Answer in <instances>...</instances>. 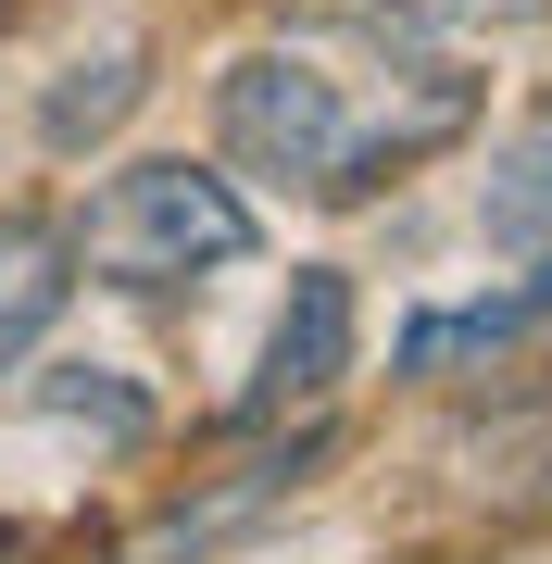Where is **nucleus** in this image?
<instances>
[{
    "instance_id": "obj_3",
    "label": "nucleus",
    "mask_w": 552,
    "mask_h": 564,
    "mask_svg": "<svg viewBox=\"0 0 552 564\" xmlns=\"http://www.w3.org/2000/svg\"><path fill=\"white\" fill-rule=\"evenodd\" d=\"M351 377V289L327 276V263H302L289 276V302H277V326H264V377H251V426L264 414H289V402H327V389Z\"/></svg>"
},
{
    "instance_id": "obj_8",
    "label": "nucleus",
    "mask_w": 552,
    "mask_h": 564,
    "mask_svg": "<svg viewBox=\"0 0 552 564\" xmlns=\"http://www.w3.org/2000/svg\"><path fill=\"white\" fill-rule=\"evenodd\" d=\"M502 302H515V314H528V326L552 314V251H540V276H515V289H502Z\"/></svg>"
},
{
    "instance_id": "obj_1",
    "label": "nucleus",
    "mask_w": 552,
    "mask_h": 564,
    "mask_svg": "<svg viewBox=\"0 0 552 564\" xmlns=\"http://www.w3.org/2000/svg\"><path fill=\"white\" fill-rule=\"evenodd\" d=\"M63 239L101 289H176V276H214V263L251 251V202L202 163H126V176L88 188V214Z\"/></svg>"
},
{
    "instance_id": "obj_9",
    "label": "nucleus",
    "mask_w": 552,
    "mask_h": 564,
    "mask_svg": "<svg viewBox=\"0 0 552 564\" xmlns=\"http://www.w3.org/2000/svg\"><path fill=\"white\" fill-rule=\"evenodd\" d=\"M0 552H13V527H0Z\"/></svg>"
},
{
    "instance_id": "obj_4",
    "label": "nucleus",
    "mask_w": 552,
    "mask_h": 564,
    "mask_svg": "<svg viewBox=\"0 0 552 564\" xmlns=\"http://www.w3.org/2000/svg\"><path fill=\"white\" fill-rule=\"evenodd\" d=\"M63 289H76V239H63L51 214H0V377L39 351V326L63 314Z\"/></svg>"
},
{
    "instance_id": "obj_5",
    "label": "nucleus",
    "mask_w": 552,
    "mask_h": 564,
    "mask_svg": "<svg viewBox=\"0 0 552 564\" xmlns=\"http://www.w3.org/2000/svg\"><path fill=\"white\" fill-rule=\"evenodd\" d=\"M477 226H490L502 251H540V239H552V113L490 163V188H477Z\"/></svg>"
},
{
    "instance_id": "obj_6",
    "label": "nucleus",
    "mask_w": 552,
    "mask_h": 564,
    "mask_svg": "<svg viewBox=\"0 0 552 564\" xmlns=\"http://www.w3.org/2000/svg\"><path fill=\"white\" fill-rule=\"evenodd\" d=\"M126 101H139V51H101V63H76V76L39 101V139H51V151H88Z\"/></svg>"
},
{
    "instance_id": "obj_7",
    "label": "nucleus",
    "mask_w": 552,
    "mask_h": 564,
    "mask_svg": "<svg viewBox=\"0 0 552 564\" xmlns=\"http://www.w3.org/2000/svg\"><path fill=\"white\" fill-rule=\"evenodd\" d=\"M25 402H39V414H76V426H101V440H139V426H151V402L113 377V364H51V377H25Z\"/></svg>"
},
{
    "instance_id": "obj_2",
    "label": "nucleus",
    "mask_w": 552,
    "mask_h": 564,
    "mask_svg": "<svg viewBox=\"0 0 552 564\" xmlns=\"http://www.w3.org/2000/svg\"><path fill=\"white\" fill-rule=\"evenodd\" d=\"M214 139L251 163V176H289V188H327L339 176V139H351V101L327 63L302 51H239L214 76Z\"/></svg>"
}]
</instances>
